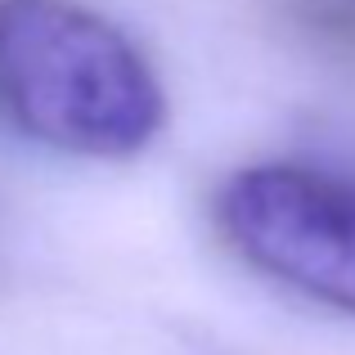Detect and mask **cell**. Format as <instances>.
Returning a JSON list of instances; mask_svg holds the SVG:
<instances>
[{"mask_svg":"<svg viewBox=\"0 0 355 355\" xmlns=\"http://www.w3.org/2000/svg\"><path fill=\"white\" fill-rule=\"evenodd\" d=\"M0 113L81 157H130L162 126L144 54L72 0H0Z\"/></svg>","mask_w":355,"mask_h":355,"instance_id":"obj_1","label":"cell"},{"mask_svg":"<svg viewBox=\"0 0 355 355\" xmlns=\"http://www.w3.org/2000/svg\"><path fill=\"white\" fill-rule=\"evenodd\" d=\"M306 5H311V18L324 32L355 36V0H306Z\"/></svg>","mask_w":355,"mask_h":355,"instance_id":"obj_3","label":"cell"},{"mask_svg":"<svg viewBox=\"0 0 355 355\" xmlns=\"http://www.w3.org/2000/svg\"><path fill=\"white\" fill-rule=\"evenodd\" d=\"M216 225L261 275L355 315V184L311 166H248L220 189Z\"/></svg>","mask_w":355,"mask_h":355,"instance_id":"obj_2","label":"cell"}]
</instances>
